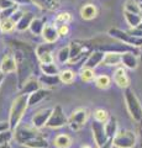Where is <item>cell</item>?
Instances as JSON below:
<instances>
[{
	"instance_id": "bcb514c9",
	"label": "cell",
	"mask_w": 142,
	"mask_h": 148,
	"mask_svg": "<svg viewBox=\"0 0 142 148\" xmlns=\"http://www.w3.org/2000/svg\"><path fill=\"white\" fill-rule=\"evenodd\" d=\"M113 146H114V142H113V140H109L106 143H105L104 146L99 147V148H113Z\"/></svg>"
},
{
	"instance_id": "9c48e42d",
	"label": "cell",
	"mask_w": 142,
	"mask_h": 148,
	"mask_svg": "<svg viewBox=\"0 0 142 148\" xmlns=\"http://www.w3.org/2000/svg\"><path fill=\"white\" fill-rule=\"evenodd\" d=\"M91 132H93V137H94V142L97 147H102L106 143L110 138L108 137L106 132H105V126L104 123L102 122H98V121H93L91 123Z\"/></svg>"
},
{
	"instance_id": "277c9868",
	"label": "cell",
	"mask_w": 142,
	"mask_h": 148,
	"mask_svg": "<svg viewBox=\"0 0 142 148\" xmlns=\"http://www.w3.org/2000/svg\"><path fill=\"white\" fill-rule=\"evenodd\" d=\"M40 135H42L40 132V130L34 127L32 125H27V123H20L14 130V138L21 146H24L25 143L34 140V138L38 137Z\"/></svg>"
},
{
	"instance_id": "f35d334b",
	"label": "cell",
	"mask_w": 142,
	"mask_h": 148,
	"mask_svg": "<svg viewBox=\"0 0 142 148\" xmlns=\"http://www.w3.org/2000/svg\"><path fill=\"white\" fill-rule=\"evenodd\" d=\"M12 138H14V131H11V130L1 132L0 133V146L9 145V142H10Z\"/></svg>"
},
{
	"instance_id": "f546056e",
	"label": "cell",
	"mask_w": 142,
	"mask_h": 148,
	"mask_svg": "<svg viewBox=\"0 0 142 148\" xmlns=\"http://www.w3.org/2000/svg\"><path fill=\"white\" fill-rule=\"evenodd\" d=\"M46 26V20L45 18H38V17H35L34 21L31 22L30 25V31L32 32L34 35H42V31Z\"/></svg>"
},
{
	"instance_id": "ee69618b",
	"label": "cell",
	"mask_w": 142,
	"mask_h": 148,
	"mask_svg": "<svg viewBox=\"0 0 142 148\" xmlns=\"http://www.w3.org/2000/svg\"><path fill=\"white\" fill-rule=\"evenodd\" d=\"M22 15H24V11H21L20 10V9H19V10H17L15 14H14V15L11 16V18H12V20L14 21H15L16 22V24H17V22H19V20H20V18L22 17Z\"/></svg>"
},
{
	"instance_id": "4316f807",
	"label": "cell",
	"mask_w": 142,
	"mask_h": 148,
	"mask_svg": "<svg viewBox=\"0 0 142 148\" xmlns=\"http://www.w3.org/2000/svg\"><path fill=\"white\" fill-rule=\"evenodd\" d=\"M123 17H125L127 25L130 26V29H135V27H137L142 22L141 14H132V12L123 11Z\"/></svg>"
},
{
	"instance_id": "ba28073f",
	"label": "cell",
	"mask_w": 142,
	"mask_h": 148,
	"mask_svg": "<svg viewBox=\"0 0 142 148\" xmlns=\"http://www.w3.org/2000/svg\"><path fill=\"white\" fill-rule=\"evenodd\" d=\"M64 125H68V119L66 117L64 112H63V109L61 105H56L53 108V111L51 114V117H49L48 122L46 123V127L48 128H59L63 127Z\"/></svg>"
},
{
	"instance_id": "f6af8a7d",
	"label": "cell",
	"mask_w": 142,
	"mask_h": 148,
	"mask_svg": "<svg viewBox=\"0 0 142 148\" xmlns=\"http://www.w3.org/2000/svg\"><path fill=\"white\" fill-rule=\"evenodd\" d=\"M10 130V125H9V121H0V133L4 131H8Z\"/></svg>"
},
{
	"instance_id": "8d00e7d4",
	"label": "cell",
	"mask_w": 142,
	"mask_h": 148,
	"mask_svg": "<svg viewBox=\"0 0 142 148\" xmlns=\"http://www.w3.org/2000/svg\"><path fill=\"white\" fill-rule=\"evenodd\" d=\"M69 46H66V47H62L61 49L58 51L57 53V59L59 63L64 64V63H69Z\"/></svg>"
},
{
	"instance_id": "4dcf8cb0",
	"label": "cell",
	"mask_w": 142,
	"mask_h": 148,
	"mask_svg": "<svg viewBox=\"0 0 142 148\" xmlns=\"http://www.w3.org/2000/svg\"><path fill=\"white\" fill-rule=\"evenodd\" d=\"M58 75H59V79H61L62 84L69 85L75 80V73L73 71H71V69H64V71L59 72Z\"/></svg>"
},
{
	"instance_id": "db71d44e",
	"label": "cell",
	"mask_w": 142,
	"mask_h": 148,
	"mask_svg": "<svg viewBox=\"0 0 142 148\" xmlns=\"http://www.w3.org/2000/svg\"><path fill=\"white\" fill-rule=\"evenodd\" d=\"M140 132L142 133V121H141V126H140Z\"/></svg>"
},
{
	"instance_id": "d6986e66",
	"label": "cell",
	"mask_w": 142,
	"mask_h": 148,
	"mask_svg": "<svg viewBox=\"0 0 142 148\" xmlns=\"http://www.w3.org/2000/svg\"><path fill=\"white\" fill-rule=\"evenodd\" d=\"M49 91L47 88H41L37 91L32 92V94L29 95V106H34L36 104H38L40 101H42L43 99H46L49 95Z\"/></svg>"
},
{
	"instance_id": "2e32d148",
	"label": "cell",
	"mask_w": 142,
	"mask_h": 148,
	"mask_svg": "<svg viewBox=\"0 0 142 148\" xmlns=\"http://www.w3.org/2000/svg\"><path fill=\"white\" fill-rule=\"evenodd\" d=\"M121 64H123V67L127 68V69L135 71V69L139 67V64H140L139 54L134 53V52L121 53Z\"/></svg>"
},
{
	"instance_id": "e575fe53",
	"label": "cell",
	"mask_w": 142,
	"mask_h": 148,
	"mask_svg": "<svg viewBox=\"0 0 142 148\" xmlns=\"http://www.w3.org/2000/svg\"><path fill=\"white\" fill-rule=\"evenodd\" d=\"M123 11L132 14H141V8L136 0H126L123 4Z\"/></svg>"
},
{
	"instance_id": "44dd1931",
	"label": "cell",
	"mask_w": 142,
	"mask_h": 148,
	"mask_svg": "<svg viewBox=\"0 0 142 148\" xmlns=\"http://www.w3.org/2000/svg\"><path fill=\"white\" fill-rule=\"evenodd\" d=\"M38 89H41V84H40L38 79H35V78H30V79L24 84V86H22L21 89H20V90H21L20 94L30 95V94H32V92L37 91Z\"/></svg>"
},
{
	"instance_id": "f907efd6",
	"label": "cell",
	"mask_w": 142,
	"mask_h": 148,
	"mask_svg": "<svg viewBox=\"0 0 142 148\" xmlns=\"http://www.w3.org/2000/svg\"><path fill=\"white\" fill-rule=\"evenodd\" d=\"M4 148H12L10 145H5V146H4Z\"/></svg>"
},
{
	"instance_id": "7dc6e473",
	"label": "cell",
	"mask_w": 142,
	"mask_h": 148,
	"mask_svg": "<svg viewBox=\"0 0 142 148\" xmlns=\"http://www.w3.org/2000/svg\"><path fill=\"white\" fill-rule=\"evenodd\" d=\"M12 1L15 4H17V5H19V4H30V3H32L31 0H12Z\"/></svg>"
},
{
	"instance_id": "816d5d0a",
	"label": "cell",
	"mask_w": 142,
	"mask_h": 148,
	"mask_svg": "<svg viewBox=\"0 0 142 148\" xmlns=\"http://www.w3.org/2000/svg\"><path fill=\"white\" fill-rule=\"evenodd\" d=\"M139 58H140V62H142V52L140 53V56H139Z\"/></svg>"
},
{
	"instance_id": "484cf974",
	"label": "cell",
	"mask_w": 142,
	"mask_h": 148,
	"mask_svg": "<svg viewBox=\"0 0 142 148\" xmlns=\"http://www.w3.org/2000/svg\"><path fill=\"white\" fill-rule=\"evenodd\" d=\"M24 146L27 147V148H48L49 143L47 141V138H45L43 135H40L38 137H36V138H34V140H31L27 143H25Z\"/></svg>"
},
{
	"instance_id": "7c38bea8",
	"label": "cell",
	"mask_w": 142,
	"mask_h": 148,
	"mask_svg": "<svg viewBox=\"0 0 142 148\" xmlns=\"http://www.w3.org/2000/svg\"><path fill=\"white\" fill-rule=\"evenodd\" d=\"M85 51H86V47L83 42H80V41H72L69 43V56H71L69 64L71 66L77 63L82 57H83Z\"/></svg>"
},
{
	"instance_id": "681fc988",
	"label": "cell",
	"mask_w": 142,
	"mask_h": 148,
	"mask_svg": "<svg viewBox=\"0 0 142 148\" xmlns=\"http://www.w3.org/2000/svg\"><path fill=\"white\" fill-rule=\"evenodd\" d=\"M139 5L141 8V10H142V0H139Z\"/></svg>"
},
{
	"instance_id": "ffe728a7",
	"label": "cell",
	"mask_w": 142,
	"mask_h": 148,
	"mask_svg": "<svg viewBox=\"0 0 142 148\" xmlns=\"http://www.w3.org/2000/svg\"><path fill=\"white\" fill-rule=\"evenodd\" d=\"M121 63V53L119 52H105L103 63L108 67H117Z\"/></svg>"
},
{
	"instance_id": "5b68a950",
	"label": "cell",
	"mask_w": 142,
	"mask_h": 148,
	"mask_svg": "<svg viewBox=\"0 0 142 148\" xmlns=\"http://www.w3.org/2000/svg\"><path fill=\"white\" fill-rule=\"evenodd\" d=\"M89 117V111L85 108H78L71 114L68 119V126L73 131H80L84 127V125L88 121Z\"/></svg>"
},
{
	"instance_id": "cb8c5ba5",
	"label": "cell",
	"mask_w": 142,
	"mask_h": 148,
	"mask_svg": "<svg viewBox=\"0 0 142 148\" xmlns=\"http://www.w3.org/2000/svg\"><path fill=\"white\" fill-rule=\"evenodd\" d=\"M31 1L36 4L38 8L43 9V10H48V11L57 10L59 8L58 0H31Z\"/></svg>"
},
{
	"instance_id": "60d3db41",
	"label": "cell",
	"mask_w": 142,
	"mask_h": 148,
	"mask_svg": "<svg viewBox=\"0 0 142 148\" xmlns=\"http://www.w3.org/2000/svg\"><path fill=\"white\" fill-rule=\"evenodd\" d=\"M16 4L12 1V0H0V11L1 10H6V9H10L12 6H15Z\"/></svg>"
},
{
	"instance_id": "836d02e7",
	"label": "cell",
	"mask_w": 142,
	"mask_h": 148,
	"mask_svg": "<svg viewBox=\"0 0 142 148\" xmlns=\"http://www.w3.org/2000/svg\"><path fill=\"white\" fill-rule=\"evenodd\" d=\"M71 21H72V15L67 11H63V12H59L56 16V18H54V25L58 27L62 25H68Z\"/></svg>"
},
{
	"instance_id": "d6a6232c",
	"label": "cell",
	"mask_w": 142,
	"mask_h": 148,
	"mask_svg": "<svg viewBox=\"0 0 142 148\" xmlns=\"http://www.w3.org/2000/svg\"><path fill=\"white\" fill-rule=\"evenodd\" d=\"M95 85H97V88H99V89H109L110 85H111V79H110L109 75H105V74H103V75H98L97 78H95Z\"/></svg>"
},
{
	"instance_id": "6da1fadb",
	"label": "cell",
	"mask_w": 142,
	"mask_h": 148,
	"mask_svg": "<svg viewBox=\"0 0 142 148\" xmlns=\"http://www.w3.org/2000/svg\"><path fill=\"white\" fill-rule=\"evenodd\" d=\"M14 56L16 59V74H17V86L21 89L24 84L31 78L35 69L36 52L26 43L14 42Z\"/></svg>"
},
{
	"instance_id": "1f68e13d",
	"label": "cell",
	"mask_w": 142,
	"mask_h": 148,
	"mask_svg": "<svg viewBox=\"0 0 142 148\" xmlns=\"http://www.w3.org/2000/svg\"><path fill=\"white\" fill-rule=\"evenodd\" d=\"M16 29V22L12 20V18H4V20H0V30H1L3 34H10L14 30Z\"/></svg>"
},
{
	"instance_id": "5bb4252c",
	"label": "cell",
	"mask_w": 142,
	"mask_h": 148,
	"mask_svg": "<svg viewBox=\"0 0 142 148\" xmlns=\"http://www.w3.org/2000/svg\"><path fill=\"white\" fill-rule=\"evenodd\" d=\"M104 54H105V52H103V51H100V49H97V51H93V52H90L88 54V57H86V59H85L83 68L95 69L100 63H103Z\"/></svg>"
},
{
	"instance_id": "ac0fdd59",
	"label": "cell",
	"mask_w": 142,
	"mask_h": 148,
	"mask_svg": "<svg viewBox=\"0 0 142 148\" xmlns=\"http://www.w3.org/2000/svg\"><path fill=\"white\" fill-rule=\"evenodd\" d=\"M80 16L83 20H93L98 16V9L94 4L88 3V4H84L83 6L80 8Z\"/></svg>"
},
{
	"instance_id": "f1b7e54d",
	"label": "cell",
	"mask_w": 142,
	"mask_h": 148,
	"mask_svg": "<svg viewBox=\"0 0 142 148\" xmlns=\"http://www.w3.org/2000/svg\"><path fill=\"white\" fill-rule=\"evenodd\" d=\"M40 69L42 74L45 75H58L59 71H58V67L57 64L52 62V63H40Z\"/></svg>"
},
{
	"instance_id": "f5cc1de1",
	"label": "cell",
	"mask_w": 142,
	"mask_h": 148,
	"mask_svg": "<svg viewBox=\"0 0 142 148\" xmlns=\"http://www.w3.org/2000/svg\"><path fill=\"white\" fill-rule=\"evenodd\" d=\"M82 148H91V147H90V146H88V145H85V146H83Z\"/></svg>"
},
{
	"instance_id": "7bdbcfd3",
	"label": "cell",
	"mask_w": 142,
	"mask_h": 148,
	"mask_svg": "<svg viewBox=\"0 0 142 148\" xmlns=\"http://www.w3.org/2000/svg\"><path fill=\"white\" fill-rule=\"evenodd\" d=\"M127 34L134 36V37H137V38H142V29L140 27H135V29H130L127 31Z\"/></svg>"
},
{
	"instance_id": "7a4b0ae2",
	"label": "cell",
	"mask_w": 142,
	"mask_h": 148,
	"mask_svg": "<svg viewBox=\"0 0 142 148\" xmlns=\"http://www.w3.org/2000/svg\"><path fill=\"white\" fill-rule=\"evenodd\" d=\"M27 106H29V95L19 94L15 98V100L12 101L10 114H9V120H8L11 131H14L20 125Z\"/></svg>"
},
{
	"instance_id": "d590c367",
	"label": "cell",
	"mask_w": 142,
	"mask_h": 148,
	"mask_svg": "<svg viewBox=\"0 0 142 148\" xmlns=\"http://www.w3.org/2000/svg\"><path fill=\"white\" fill-rule=\"evenodd\" d=\"M95 78H97V75H95L94 69L82 68V71H80V79L83 80L84 83H90V82H93V80H95Z\"/></svg>"
},
{
	"instance_id": "9a60e30c",
	"label": "cell",
	"mask_w": 142,
	"mask_h": 148,
	"mask_svg": "<svg viewBox=\"0 0 142 148\" xmlns=\"http://www.w3.org/2000/svg\"><path fill=\"white\" fill-rule=\"evenodd\" d=\"M114 82L121 89L130 88V79L127 77V73L123 67H117L115 69V72H114Z\"/></svg>"
},
{
	"instance_id": "4fadbf2b",
	"label": "cell",
	"mask_w": 142,
	"mask_h": 148,
	"mask_svg": "<svg viewBox=\"0 0 142 148\" xmlns=\"http://www.w3.org/2000/svg\"><path fill=\"white\" fill-rule=\"evenodd\" d=\"M16 59L15 56L11 53H8L3 57L1 62H0V72L3 74H10V73H16Z\"/></svg>"
},
{
	"instance_id": "11a10c76",
	"label": "cell",
	"mask_w": 142,
	"mask_h": 148,
	"mask_svg": "<svg viewBox=\"0 0 142 148\" xmlns=\"http://www.w3.org/2000/svg\"><path fill=\"white\" fill-rule=\"evenodd\" d=\"M0 148H4V146H0Z\"/></svg>"
},
{
	"instance_id": "74e56055",
	"label": "cell",
	"mask_w": 142,
	"mask_h": 148,
	"mask_svg": "<svg viewBox=\"0 0 142 148\" xmlns=\"http://www.w3.org/2000/svg\"><path fill=\"white\" fill-rule=\"evenodd\" d=\"M109 119H110V115L105 109H97L94 111V120L95 121L105 123Z\"/></svg>"
},
{
	"instance_id": "ab89813d",
	"label": "cell",
	"mask_w": 142,
	"mask_h": 148,
	"mask_svg": "<svg viewBox=\"0 0 142 148\" xmlns=\"http://www.w3.org/2000/svg\"><path fill=\"white\" fill-rule=\"evenodd\" d=\"M17 10H19V5H17V4H16L15 6L10 8V9H6V10H1V11H0V20H4V18H10Z\"/></svg>"
},
{
	"instance_id": "c3c4849f",
	"label": "cell",
	"mask_w": 142,
	"mask_h": 148,
	"mask_svg": "<svg viewBox=\"0 0 142 148\" xmlns=\"http://www.w3.org/2000/svg\"><path fill=\"white\" fill-rule=\"evenodd\" d=\"M3 80H4V74H3L1 72H0V84L3 83Z\"/></svg>"
},
{
	"instance_id": "7402d4cb",
	"label": "cell",
	"mask_w": 142,
	"mask_h": 148,
	"mask_svg": "<svg viewBox=\"0 0 142 148\" xmlns=\"http://www.w3.org/2000/svg\"><path fill=\"white\" fill-rule=\"evenodd\" d=\"M104 126H105V132H106L108 137L110 138V140H113V138L116 136V133L119 132L117 120L114 116H110V119L104 123Z\"/></svg>"
},
{
	"instance_id": "b9f144b4",
	"label": "cell",
	"mask_w": 142,
	"mask_h": 148,
	"mask_svg": "<svg viewBox=\"0 0 142 148\" xmlns=\"http://www.w3.org/2000/svg\"><path fill=\"white\" fill-rule=\"evenodd\" d=\"M57 30H58V35H59V37H66V36H68V34H69V26H68V25L58 26V27H57Z\"/></svg>"
},
{
	"instance_id": "3957f363",
	"label": "cell",
	"mask_w": 142,
	"mask_h": 148,
	"mask_svg": "<svg viewBox=\"0 0 142 148\" xmlns=\"http://www.w3.org/2000/svg\"><path fill=\"white\" fill-rule=\"evenodd\" d=\"M123 100H125L126 109L129 111L131 119L136 122L142 121V105L140 103L139 98L136 96L135 91L131 88H127L123 91Z\"/></svg>"
},
{
	"instance_id": "52a82bcc",
	"label": "cell",
	"mask_w": 142,
	"mask_h": 148,
	"mask_svg": "<svg viewBox=\"0 0 142 148\" xmlns=\"http://www.w3.org/2000/svg\"><path fill=\"white\" fill-rule=\"evenodd\" d=\"M113 142L117 148H134L136 146V133L130 130H120L113 138Z\"/></svg>"
},
{
	"instance_id": "e0dca14e",
	"label": "cell",
	"mask_w": 142,
	"mask_h": 148,
	"mask_svg": "<svg viewBox=\"0 0 142 148\" xmlns=\"http://www.w3.org/2000/svg\"><path fill=\"white\" fill-rule=\"evenodd\" d=\"M41 36H42V38H43V41L46 43H52L53 45L54 42H57V40L59 38L57 26L56 25H46Z\"/></svg>"
},
{
	"instance_id": "8992f818",
	"label": "cell",
	"mask_w": 142,
	"mask_h": 148,
	"mask_svg": "<svg viewBox=\"0 0 142 148\" xmlns=\"http://www.w3.org/2000/svg\"><path fill=\"white\" fill-rule=\"evenodd\" d=\"M108 35L116 38L117 41H120L121 43H125L130 47H142V38H137V37H134L127 34V31H122L120 29H116V27H111L108 31Z\"/></svg>"
},
{
	"instance_id": "9f6ffc18",
	"label": "cell",
	"mask_w": 142,
	"mask_h": 148,
	"mask_svg": "<svg viewBox=\"0 0 142 148\" xmlns=\"http://www.w3.org/2000/svg\"><path fill=\"white\" fill-rule=\"evenodd\" d=\"M0 34H1V30H0Z\"/></svg>"
},
{
	"instance_id": "8fae6325",
	"label": "cell",
	"mask_w": 142,
	"mask_h": 148,
	"mask_svg": "<svg viewBox=\"0 0 142 148\" xmlns=\"http://www.w3.org/2000/svg\"><path fill=\"white\" fill-rule=\"evenodd\" d=\"M53 111V108H45V109H41L38 111H36L35 115L32 116V126L36 127L37 130L42 128L43 126H46V123L48 122L49 117H51V114Z\"/></svg>"
},
{
	"instance_id": "d4e9b609",
	"label": "cell",
	"mask_w": 142,
	"mask_h": 148,
	"mask_svg": "<svg viewBox=\"0 0 142 148\" xmlns=\"http://www.w3.org/2000/svg\"><path fill=\"white\" fill-rule=\"evenodd\" d=\"M72 137L66 133H61L53 140V145L56 148H69L72 146Z\"/></svg>"
},
{
	"instance_id": "603a6c76",
	"label": "cell",
	"mask_w": 142,
	"mask_h": 148,
	"mask_svg": "<svg viewBox=\"0 0 142 148\" xmlns=\"http://www.w3.org/2000/svg\"><path fill=\"white\" fill-rule=\"evenodd\" d=\"M34 14L32 12H24L22 17L19 20V22L16 24V30L17 31H25V30H29L30 29V25L31 22L34 21Z\"/></svg>"
},
{
	"instance_id": "83f0119b",
	"label": "cell",
	"mask_w": 142,
	"mask_h": 148,
	"mask_svg": "<svg viewBox=\"0 0 142 148\" xmlns=\"http://www.w3.org/2000/svg\"><path fill=\"white\" fill-rule=\"evenodd\" d=\"M38 82L41 85L47 86H57L59 83H61V79H59V75H45L42 74L38 78Z\"/></svg>"
},
{
	"instance_id": "30bf717a",
	"label": "cell",
	"mask_w": 142,
	"mask_h": 148,
	"mask_svg": "<svg viewBox=\"0 0 142 148\" xmlns=\"http://www.w3.org/2000/svg\"><path fill=\"white\" fill-rule=\"evenodd\" d=\"M53 45L52 43H42L36 47V57H37L40 63H52L54 62L53 54H52Z\"/></svg>"
}]
</instances>
